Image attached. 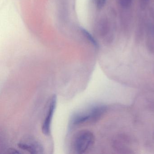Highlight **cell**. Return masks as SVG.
I'll return each mask as SVG.
<instances>
[{
  "instance_id": "6da1fadb",
  "label": "cell",
  "mask_w": 154,
  "mask_h": 154,
  "mask_svg": "<svg viewBox=\"0 0 154 154\" xmlns=\"http://www.w3.org/2000/svg\"><path fill=\"white\" fill-rule=\"evenodd\" d=\"M107 111L105 105L94 106L85 111L77 112L71 118L70 124L72 127L80 126L86 123H96L100 120Z\"/></svg>"
},
{
  "instance_id": "7a4b0ae2",
  "label": "cell",
  "mask_w": 154,
  "mask_h": 154,
  "mask_svg": "<svg viewBox=\"0 0 154 154\" xmlns=\"http://www.w3.org/2000/svg\"><path fill=\"white\" fill-rule=\"evenodd\" d=\"M95 141L93 133L87 130L78 131L74 137L73 147L75 153L82 154L87 152L93 146Z\"/></svg>"
},
{
  "instance_id": "3957f363",
  "label": "cell",
  "mask_w": 154,
  "mask_h": 154,
  "mask_svg": "<svg viewBox=\"0 0 154 154\" xmlns=\"http://www.w3.org/2000/svg\"><path fill=\"white\" fill-rule=\"evenodd\" d=\"M57 102V96L54 94L50 99L48 109L47 111L46 115L42 124V132L46 136H49L51 133V124L53 116L56 108Z\"/></svg>"
},
{
  "instance_id": "277c9868",
  "label": "cell",
  "mask_w": 154,
  "mask_h": 154,
  "mask_svg": "<svg viewBox=\"0 0 154 154\" xmlns=\"http://www.w3.org/2000/svg\"><path fill=\"white\" fill-rule=\"evenodd\" d=\"M18 146L20 149L30 154H42L44 151L42 145L31 137L25 138L18 143Z\"/></svg>"
},
{
  "instance_id": "5b68a950",
  "label": "cell",
  "mask_w": 154,
  "mask_h": 154,
  "mask_svg": "<svg viewBox=\"0 0 154 154\" xmlns=\"http://www.w3.org/2000/svg\"><path fill=\"white\" fill-rule=\"evenodd\" d=\"M81 31H82V33L91 42V43L95 46H97V44L96 43V41L93 38V37L91 35V34L88 33V31H86V30L84 29H81Z\"/></svg>"
},
{
  "instance_id": "8992f818",
  "label": "cell",
  "mask_w": 154,
  "mask_h": 154,
  "mask_svg": "<svg viewBox=\"0 0 154 154\" xmlns=\"http://www.w3.org/2000/svg\"><path fill=\"white\" fill-rule=\"evenodd\" d=\"M95 5L98 8L101 9L104 6L106 0H94Z\"/></svg>"
},
{
  "instance_id": "52a82bcc",
  "label": "cell",
  "mask_w": 154,
  "mask_h": 154,
  "mask_svg": "<svg viewBox=\"0 0 154 154\" xmlns=\"http://www.w3.org/2000/svg\"><path fill=\"white\" fill-rule=\"evenodd\" d=\"M132 0H119L121 5L124 8L129 7L131 4Z\"/></svg>"
},
{
  "instance_id": "ba28073f",
  "label": "cell",
  "mask_w": 154,
  "mask_h": 154,
  "mask_svg": "<svg viewBox=\"0 0 154 154\" xmlns=\"http://www.w3.org/2000/svg\"><path fill=\"white\" fill-rule=\"evenodd\" d=\"M8 152L9 154H20L21 152H20L17 149H9Z\"/></svg>"
}]
</instances>
